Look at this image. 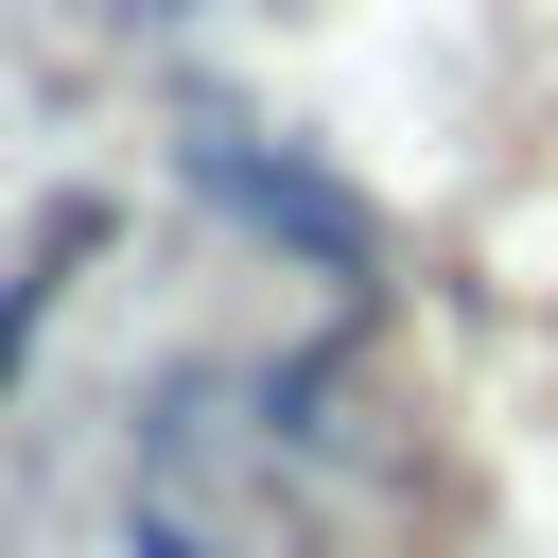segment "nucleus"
I'll return each instance as SVG.
<instances>
[{
	"label": "nucleus",
	"mask_w": 558,
	"mask_h": 558,
	"mask_svg": "<svg viewBox=\"0 0 558 558\" xmlns=\"http://www.w3.org/2000/svg\"><path fill=\"white\" fill-rule=\"evenodd\" d=\"M192 192H209V209H244L262 244L331 262V279H366V262H384V227H366V209H349L314 157H279V140H244V122H209V140H192Z\"/></svg>",
	"instance_id": "obj_1"
},
{
	"label": "nucleus",
	"mask_w": 558,
	"mask_h": 558,
	"mask_svg": "<svg viewBox=\"0 0 558 558\" xmlns=\"http://www.w3.org/2000/svg\"><path fill=\"white\" fill-rule=\"evenodd\" d=\"M70 262H87V209H52V227L17 244V279H0V366H17V331H35V296H52Z\"/></svg>",
	"instance_id": "obj_2"
},
{
	"label": "nucleus",
	"mask_w": 558,
	"mask_h": 558,
	"mask_svg": "<svg viewBox=\"0 0 558 558\" xmlns=\"http://www.w3.org/2000/svg\"><path fill=\"white\" fill-rule=\"evenodd\" d=\"M140 558H227V541H209V523H192V506L157 488V506H140Z\"/></svg>",
	"instance_id": "obj_3"
}]
</instances>
